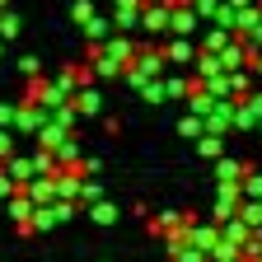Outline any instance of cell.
I'll list each match as a JSON object with an SVG mask.
<instances>
[{"label": "cell", "instance_id": "1", "mask_svg": "<svg viewBox=\"0 0 262 262\" xmlns=\"http://www.w3.org/2000/svg\"><path fill=\"white\" fill-rule=\"evenodd\" d=\"M159 66H164V56H136V66H131V84H145L150 75H159Z\"/></svg>", "mask_w": 262, "mask_h": 262}, {"label": "cell", "instance_id": "2", "mask_svg": "<svg viewBox=\"0 0 262 262\" xmlns=\"http://www.w3.org/2000/svg\"><path fill=\"white\" fill-rule=\"evenodd\" d=\"M5 178H10V183H19V187H24V183H33V178H38V173H33V159H10V164H5Z\"/></svg>", "mask_w": 262, "mask_h": 262}, {"label": "cell", "instance_id": "3", "mask_svg": "<svg viewBox=\"0 0 262 262\" xmlns=\"http://www.w3.org/2000/svg\"><path fill=\"white\" fill-rule=\"evenodd\" d=\"M215 173H220V183H244L248 169H244L239 159H220V164H215Z\"/></svg>", "mask_w": 262, "mask_h": 262}, {"label": "cell", "instance_id": "4", "mask_svg": "<svg viewBox=\"0 0 262 262\" xmlns=\"http://www.w3.org/2000/svg\"><path fill=\"white\" fill-rule=\"evenodd\" d=\"M239 192H244V202H262V173H244Z\"/></svg>", "mask_w": 262, "mask_h": 262}, {"label": "cell", "instance_id": "5", "mask_svg": "<svg viewBox=\"0 0 262 262\" xmlns=\"http://www.w3.org/2000/svg\"><path fill=\"white\" fill-rule=\"evenodd\" d=\"M89 215H94L98 225H113V220H117V206H113V202H94V211H89Z\"/></svg>", "mask_w": 262, "mask_h": 262}, {"label": "cell", "instance_id": "6", "mask_svg": "<svg viewBox=\"0 0 262 262\" xmlns=\"http://www.w3.org/2000/svg\"><path fill=\"white\" fill-rule=\"evenodd\" d=\"M10 215L28 229V215H33V202H28V196H19V202H10Z\"/></svg>", "mask_w": 262, "mask_h": 262}, {"label": "cell", "instance_id": "7", "mask_svg": "<svg viewBox=\"0 0 262 262\" xmlns=\"http://www.w3.org/2000/svg\"><path fill=\"white\" fill-rule=\"evenodd\" d=\"M98 192H103V187H98L94 178H80V192L75 196H80V202H98Z\"/></svg>", "mask_w": 262, "mask_h": 262}, {"label": "cell", "instance_id": "8", "mask_svg": "<svg viewBox=\"0 0 262 262\" xmlns=\"http://www.w3.org/2000/svg\"><path fill=\"white\" fill-rule=\"evenodd\" d=\"M71 108H75V113H98V94L84 89V94H80V103H71Z\"/></svg>", "mask_w": 262, "mask_h": 262}, {"label": "cell", "instance_id": "9", "mask_svg": "<svg viewBox=\"0 0 262 262\" xmlns=\"http://www.w3.org/2000/svg\"><path fill=\"white\" fill-rule=\"evenodd\" d=\"M178 131H183V136H202L206 126H202V117H183V122H178Z\"/></svg>", "mask_w": 262, "mask_h": 262}, {"label": "cell", "instance_id": "10", "mask_svg": "<svg viewBox=\"0 0 262 262\" xmlns=\"http://www.w3.org/2000/svg\"><path fill=\"white\" fill-rule=\"evenodd\" d=\"M202 155L206 159H220V136H202Z\"/></svg>", "mask_w": 262, "mask_h": 262}, {"label": "cell", "instance_id": "11", "mask_svg": "<svg viewBox=\"0 0 262 262\" xmlns=\"http://www.w3.org/2000/svg\"><path fill=\"white\" fill-rule=\"evenodd\" d=\"M169 61H192V47H187V42H173V47H169Z\"/></svg>", "mask_w": 262, "mask_h": 262}, {"label": "cell", "instance_id": "12", "mask_svg": "<svg viewBox=\"0 0 262 262\" xmlns=\"http://www.w3.org/2000/svg\"><path fill=\"white\" fill-rule=\"evenodd\" d=\"M164 19H169L164 10H150V14H145V28H164Z\"/></svg>", "mask_w": 262, "mask_h": 262}, {"label": "cell", "instance_id": "13", "mask_svg": "<svg viewBox=\"0 0 262 262\" xmlns=\"http://www.w3.org/2000/svg\"><path fill=\"white\" fill-rule=\"evenodd\" d=\"M10 192H14V183L5 178V169H0V196H10Z\"/></svg>", "mask_w": 262, "mask_h": 262}, {"label": "cell", "instance_id": "14", "mask_svg": "<svg viewBox=\"0 0 262 262\" xmlns=\"http://www.w3.org/2000/svg\"><path fill=\"white\" fill-rule=\"evenodd\" d=\"M0 155H10V131H0Z\"/></svg>", "mask_w": 262, "mask_h": 262}, {"label": "cell", "instance_id": "15", "mask_svg": "<svg viewBox=\"0 0 262 262\" xmlns=\"http://www.w3.org/2000/svg\"><path fill=\"white\" fill-rule=\"evenodd\" d=\"M229 262H244V257H229Z\"/></svg>", "mask_w": 262, "mask_h": 262}]
</instances>
